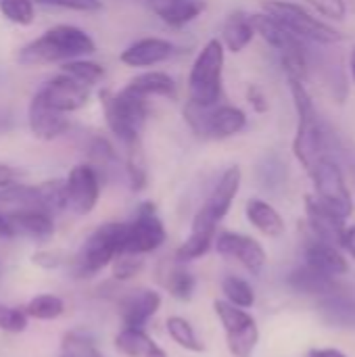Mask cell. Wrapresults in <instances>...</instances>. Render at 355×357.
<instances>
[{
	"label": "cell",
	"mask_w": 355,
	"mask_h": 357,
	"mask_svg": "<svg viewBox=\"0 0 355 357\" xmlns=\"http://www.w3.org/2000/svg\"><path fill=\"white\" fill-rule=\"evenodd\" d=\"M241 180H243V172H241L239 165H232L222 174L218 184L209 192L207 201L197 211V215L192 220V226H190L188 238L176 251V259L180 264L199 259L211 249V245L216 241L218 224L228 215V211H230V207H232V203H234V199L239 195Z\"/></svg>",
	"instance_id": "cell-1"
},
{
	"label": "cell",
	"mask_w": 355,
	"mask_h": 357,
	"mask_svg": "<svg viewBox=\"0 0 355 357\" xmlns=\"http://www.w3.org/2000/svg\"><path fill=\"white\" fill-rule=\"evenodd\" d=\"M96 50L90 33L75 25H54L46 29L42 36L25 44L17 61L25 67H40L52 63H67L73 59H86Z\"/></svg>",
	"instance_id": "cell-2"
},
{
	"label": "cell",
	"mask_w": 355,
	"mask_h": 357,
	"mask_svg": "<svg viewBox=\"0 0 355 357\" xmlns=\"http://www.w3.org/2000/svg\"><path fill=\"white\" fill-rule=\"evenodd\" d=\"M289 90L295 102V111H297V134L293 140V153L297 157V161L305 167V172H310L314 167V163L326 155L324 153V130L318 117V109L305 88V84L301 79L289 77Z\"/></svg>",
	"instance_id": "cell-3"
},
{
	"label": "cell",
	"mask_w": 355,
	"mask_h": 357,
	"mask_svg": "<svg viewBox=\"0 0 355 357\" xmlns=\"http://www.w3.org/2000/svg\"><path fill=\"white\" fill-rule=\"evenodd\" d=\"M109 130L121 140L123 146L142 142V130L149 115V100L123 88L119 92H100Z\"/></svg>",
	"instance_id": "cell-4"
},
{
	"label": "cell",
	"mask_w": 355,
	"mask_h": 357,
	"mask_svg": "<svg viewBox=\"0 0 355 357\" xmlns=\"http://www.w3.org/2000/svg\"><path fill=\"white\" fill-rule=\"evenodd\" d=\"M224 44L213 38L197 54L188 75V102L197 107H213L222 96Z\"/></svg>",
	"instance_id": "cell-5"
},
{
	"label": "cell",
	"mask_w": 355,
	"mask_h": 357,
	"mask_svg": "<svg viewBox=\"0 0 355 357\" xmlns=\"http://www.w3.org/2000/svg\"><path fill=\"white\" fill-rule=\"evenodd\" d=\"M123 230L126 224L117 222L98 226L77 249L73 257V274L77 278H92L111 266L113 259L123 251Z\"/></svg>",
	"instance_id": "cell-6"
},
{
	"label": "cell",
	"mask_w": 355,
	"mask_h": 357,
	"mask_svg": "<svg viewBox=\"0 0 355 357\" xmlns=\"http://www.w3.org/2000/svg\"><path fill=\"white\" fill-rule=\"evenodd\" d=\"M264 10H266V15H270L274 21H278L285 29H289L291 33H295L301 40L324 44V46L339 44L345 40V36L339 29L316 19L301 4L287 2V0H266Z\"/></svg>",
	"instance_id": "cell-7"
},
{
	"label": "cell",
	"mask_w": 355,
	"mask_h": 357,
	"mask_svg": "<svg viewBox=\"0 0 355 357\" xmlns=\"http://www.w3.org/2000/svg\"><path fill=\"white\" fill-rule=\"evenodd\" d=\"M255 33H259L278 54L282 61V67L287 71V77H295L305 82L308 77V52H305V44L301 38H297L295 33H291L289 29H285L278 21H274L270 15H251Z\"/></svg>",
	"instance_id": "cell-8"
},
{
	"label": "cell",
	"mask_w": 355,
	"mask_h": 357,
	"mask_svg": "<svg viewBox=\"0 0 355 357\" xmlns=\"http://www.w3.org/2000/svg\"><path fill=\"white\" fill-rule=\"evenodd\" d=\"M184 119L190 130L205 140H226L241 134L247 126V115L243 109L232 105H213V107H197L186 102Z\"/></svg>",
	"instance_id": "cell-9"
},
{
	"label": "cell",
	"mask_w": 355,
	"mask_h": 357,
	"mask_svg": "<svg viewBox=\"0 0 355 357\" xmlns=\"http://www.w3.org/2000/svg\"><path fill=\"white\" fill-rule=\"evenodd\" d=\"M316 186V197L337 215L347 220L354 213V199L345 184L343 169L331 155H322L308 172Z\"/></svg>",
	"instance_id": "cell-10"
},
{
	"label": "cell",
	"mask_w": 355,
	"mask_h": 357,
	"mask_svg": "<svg viewBox=\"0 0 355 357\" xmlns=\"http://www.w3.org/2000/svg\"><path fill=\"white\" fill-rule=\"evenodd\" d=\"M213 310L224 326L228 351L234 357L253 356V351L259 343V328H257L255 318L247 310L236 307V305L228 303L226 299L213 301Z\"/></svg>",
	"instance_id": "cell-11"
},
{
	"label": "cell",
	"mask_w": 355,
	"mask_h": 357,
	"mask_svg": "<svg viewBox=\"0 0 355 357\" xmlns=\"http://www.w3.org/2000/svg\"><path fill=\"white\" fill-rule=\"evenodd\" d=\"M165 226L157 213V207L146 201L136 209V215L126 224L123 251L132 255H146L157 251L165 243Z\"/></svg>",
	"instance_id": "cell-12"
},
{
	"label": "cell",
	"mask_w": 355,
	"mask_h": 357,
	"mask_svg": "<svg viewBox=\"0 0 355 357\" xmlns=\"http://www.w3.org/2000/svg\"><path fill=\"white\" fill-rule=\"evenodd\" d=\"M100 197V174L90 163L75 165L65 178V209L75 215L94 211Z\"/></svg>",
	"instance_id": "cell-13"
},
{
	"label": "cell",
	"mask_w": 355,
	"mask_h": 357,
	"mask_svg": "<svg viewBox=\"0 0 355 357\" xmlns=\"http://www.w3.org/2000/svg\"><path fill=\"white\" fill-rule=\"evenodd\" d=\"M38 94L42 96V100L59 111V113H73V111H80L82 107L88 105L90 100V86L77 82L75 77L67 75V73H59L56 77H52L48 84H44Z\"/></svg>",
	"instance_id": "cell-14"
},
{
	"label": "cell",
	"mask_w": 355,
	"mask_h": 357,
	"mask_svg": "<svg viewBox=\"0 0 355 357\" xmlns=\"http://www.w3.org/2000/svg\"><path fill=\"white\" fill-rule=\"evenodd\" d=\"M216 251L222 257L236 259L245 270L259 276L266 266V249L251 236L239 232H222L216 241Z\"/></svg>",
	"instance_id": "cell-15"
},
{
	"label": "cell",
	"mask_w": 355,
	"mask_h": 357,
	"mask_svg": "<svg viewBox=\"0 0 355 357\" xmlns=\"http://www.w3.org/2000/svg\"><path fill=\"white\" fill-rule=\"evenodd\" d=\"M305 215L310 222V228L314 230L316 238L322 243H328L333 247H341L343 232H345V220L337 215L331 207H326L316 195H305Z\"/></svg>",
	"instance_id": "cell-16"
},
{
	"label": "cell",
	"mask_w": 355,
	"mask_h": 357,
	"mask_svg": "<svg viewBox=\"0 0 355 357\" xmlns=\"http://www.w3.org/2000/svg\"><path fill=\"white\" fill-rule=\"evenodd\" d=\"M27 123H29L31 134L36 138H40V140H54V138L63 136L69 130L67 115L50 109L42 100V96L38 92L29 100V107H27Z\"/></svg>",
	"instance_id": "cell-17"
},
{
	"label": "cell",
	"mask_w": 355,
	"mask_h": 357,
	"mask_svg": "<svg viewBox=\"0 0 355 357\" xmlns=\"http://www.w3.org/2000/svg\"><path fill=\"white\" fill-rule=\"evenodd\" d=\"M161 295L151 289H136L128 293L119 303V316L123 328H144L146 322L159 312Z\"/></svg>",
	"instance_id": "cell-18"
},
{
	"label": "cell",
	"mask_w": 355,
	"mask_h": 357,
	"mask_svg": "<svg viewBox=\"0 0 355 357\" xmlns=\"http://www.w3.org/2000/svg\"><path fill=\"white\" fill-rule=\"evenodd\" d=\"M6 215H8L15 236H23L31 241H48L54 234L52 215L44 209L23 207V209H13Z\"/></svg>",
	"instance_id": "cell-19"
},
{
	"label": "cell",
	"mask_w": 355,
	"mask_h": 357,
	"mask_svg": "<svg viewBox=\"0 0 355 357\" xmlns=\"http://www.w3.org/2000/svg\"><path fill=\"white\" fill-rule=\"evenodd\" d=\"M174 52V44L163 38H140L121 52V63L130 67H155L165 63Z\"/></svg>",
	"instance_id": "cell-20"
},
{
	"label": "cell",
	"mask_w": 355,
	"mask_h": 357,
	"mask_svg": "<svg viewBox=\"0 0 355 357\" xmlns=\"http://www.w3.org/2000/svg\"><path fill=\"white\" fill-rule=\"evenodd\" d=\"M303 259H305L308 268H312L324 276H331V278L343 276L349 270L347 259L339 251V247H333V245L322 243V241L308 243L305 251H303Z\"/></svg>",
	"instance_id": "cell-21"
},
{
	"label": "cell",
	"mask_w": 355,
	"mask_h": 357,
	"mask_svg": "<svg viewBox=\"0 0 355 357\" xmlns=\"http://www.w3.org/2000/svg\"><path fill=\"white\" fill-rule=\"evenodd\" d=\"M149 8L169 27H184L195 21L203 10V0H146Z\"/></svg>",
	"instance_id": "cell-22"
},
{
	"label": "cell",
	"mask_w": 355,
	"mask_h": 357,
	"mask_svg": "<svg viewBox=\"0 0 355 357\" xmlns=\"http://www.w3.org/2000/svg\"><path fill=\"white\" fill-rule=\"evenodd\" d=\"M287 282L289 287L295 291V293H301V295H312V297H328V295H335L341 291V287L337 284L335 278L331 276H324L312 268H308L305 264L299 266L297 270H293L289 276H287Z\"/></svg>",
	"instance_id": "cell-23"
},
{
	"label": "cell",
	"mask_w": 355,
	"mask_h": 357,
	"mask_svg": "<svg viewBox=\"0 0 355 357\" xmlns=\"http://www.w3.org/2000/svg\"><path fill=\"white\" fill-rule=\"evenodd\" d=\"M318 314L331 328H355V299L341 291L318 299Z\"/></svg>",
	"instance_id": "cell-24"
},
{
	"label": "cell",
	"mask_w": 355,
	"mask_h": 357,
	"mask_svg": "<svg viewBox=\"0 0 355 357\" xmlns=\"http://www.w3.org/2000/svg\"><path fill=\"white\" fill-rule=\"evenodd\" d=\"M253 36H255V27H253L251 15L245 10H232L222 25V40L220 42L230 52H241L251 44Z\"/></svg>",
	"instance_id": "cell-25"
},
{
	"label": "cell",
	"mask_w": 355,
	"mask_h": 357,
	"mask_svg": "<svg viewBox=\"0 0 355 357\" xmlns=\"http://www.w3.org/2000/svg\"><path fill=\"white\" fill-rule=\"evenodd\" d=\"M245 213H247L249 224L253 228H257L264 236L278 238L287 230L282 215L270 203H266L262 199H249L247 201V207H245Z\"/></svg>",
	"instance_id": "cell-26"
},
{
	"label": "cell",
	"mask_w": 355,
	"mask_h": 357,
	"mask_svg": "<svg viewBox=\"0 0 355 357\" xmlns=\"http://www.w3.org/2000/svg\"><path fill=\"white\" fill-rule=\"evenodd\" d=\"M115 347L126 357H167L142 328H121L115 335Z\"/></svg>",
	"instance_id": "cell-27"
},
{
	"label": "cell",
	"mask_w": 355,
	"mask_h": 357,
	"mask_svg": "<svg viewBox=\"0 0 355 357\" xmlns=\"http://www.w3.org/2000/svg\"><path fill=\"white\" fill-rule=\"evenodd\" d=\"M126 88L146 100L151 96H165V98L178 96V86H176L174 77L165 71H144V73L136 75L134 79H130V84Z\"/></svg>",
	"instance_id": "cell-28"
},
{
	"label": "cell",
	"mask_w": 355,
	"mask_h": 357,
	"mask_svg": "<svg viewBox=\"0 0 355 357\" xmlns=\"http://www.w3.org/2000/svg\"><path fill=\"white\" fill-rule=\"evenodd\" d=\"M165 326H167L169 339L178 347H182L186 351H192V354H203L205 351V345L199 341V337H197V333H195V328L190 326L188 320H184L180 316H172V318H167Z\"/></svg>",
	"instance_id": "cell-29"
},
{
	"label": "cell",
	"mask_w": 355,
	"mask_h": 357,
	"mask_svg": "<svg viewBox=\"0 0 355 357\" xmlns=\"http://www.w3.org/2000/svg\"><path fill=\"white\" fill-rule=\"evenodd\" d=\"M65 312V303L61 297L52 295V293H44V295H36L33 299H29V303L25 305V314L27 318L33 320H56L61 314Z\"/></svg>",
	"instance_id": "cell-30"
},
{
	"label": "cell",
	"mask_w": 355,
	"mask_h": 357,
	"mask_svg": "<svg viewBox=\"0 0 355 357\" xmlns=\"http://www.w3.org/2000/svg\"><path fill=\"white\" fill-rule=\"evenodd\" d=\"M123 149H126V174L130 180V188L142 190L146 186V161H144L142 142H136Z\"/></svg>",
	"instance_id": "cell-31"
},
{
	"label": "cell",
	"mask_w": 355,
	"mask_h": 357,
	"mask_svg": "<svg viewBox=\"0 0 355 357\" xmlns=\"http://www.w3.org/2000/svg\"><path fill=\"white\" fill-rule=\"evenodd\" d=\"M222 293H224L228 303H232L236 307H243V310H249L255 303L253 287L245 278H239V276H226L222 280Z\"/></svg>",
	"instance_id": "cell-32"
},
{
	"label": "cell",
	"mask_w": 355,
	"mask_h": 357,
	"mask_svg": "<svg viewBox=\"0 0 355 357\" xmlns=\"http://www.w3.org/2000/svg\"><path fill=\"white\" fill-rule=\"evenodd\" d=\"M59 357H105L96 343L84 333H67L61 341Z\"/></svg>",
	"instance_id": "cell-33"
},
{
	"label": "cell",
	"mask_w": 355,
	"mask_h": 357,
	"mask_svg": "<svg viewBox=\"0 0 355 357\" xmlns=\"http://www.w3.org/2000/svg\"><path fill=\"white\" fill-rule=\"evenodd\" d=\"M61 71H63V73H67V75H71V77H75L77 82H82V84L90 86V88H92L94 84H98V82L103 79V75H105V69H103L98 63H94V61H86V59H73V61H67V63H63Z\"/></svg>",
	"instance_id": "cell-34"
},
{
	"label": "cell",
	"mask_w": 355,
	"mask_h": 357,
	"mask_svg": "<svg viewBox=\"0 0 355 357\" xmlns=\"http://www.w3.org/2000/svg\"><path fill=\"white\" fill-rule=\"evenodd\" d=\"M195 287H197V280L190 272H186L180 266L169 268L167 278H165V289L169 291L172 297H176L180 301H188L195 293Z\"/></svg>",
	"instance_id": "cell-35"
},
{
	"label": "cell",
	"mask_w": 355,
	"mask_h": 357,
	"mask_svg": "<svg viewBox=\"0 0 355 357\" xmlns=\"http://www.w3.org/2000/svg\"><path fill=\"white\" fill-rule=\"evenodd\" d=\"M40 207L50 215L65 209V180H48L38 184Z\"/></svg>",
	"instance_id": "cell-36"
},
{
	"label": "cell",
	"mask_w": 355,
	"mask_h": 357,
	"mask_svg": "<svg viewBox=\"0 0 355 357\" xmlns=\"http://www.w3.org/2000/svg\"><path fill=\"white\" fill-rule=\"evenodd\" d=\"M0 13L15 25H29L36 17L33 0H0Z\"/></svg>",
	"instance_id": "cell-37"
},
{
	"label": "cell",
	"mask_w": 355,
	"mask_h": 357,
	"mask_svg": "<svg viewBox=\"0 0 355 357\" xmlns=\"http://www.w3.org/2000/svg\"><path fill=\"white\" fill-rule=\"evenodd\" d=\"M27 320L29 318H27L25 310L0 303V331L2 333H10V335L23 333L27 328Z\"/></svg>",
	"instance_id": "cell-38"
},
{
	"label": "cell",
	"mask_w": 355,
	"mask_h": 357,
	"mask_svg": "<svg viewBox=\"0 0 355 357\" xmlns=\"http://www.w3.org/2000/svg\"><path fill=\"white\" fill-rule=\"evenodd\" d=\"M144 266L142 255H132V253H119L113 259V276L117 280H128L132 276H136Z\"/></svg>",
	"instance_id": "cell-39"
},
{
	"label": "cell",
	"mask_w": 355,
	"mask_h": 357,
	"mask_svg": "<svg viewBox=\"0 0 355 357\" xmlns=\"http://www.w3.org/2000/svg\"><path fill=\"white\" fill-rule=\"evenodd\" d=\"M259 174H262V180L266 182V186H280L287 180V165L278 157L270 155L259 165Z\"/></svg>",
	"instance_id": "cell-40"
},
{
	"label": "cell",
	"mask_w": 355,
	"mask_h": 357,
	"mask_svg": "<svg viewBox=\"0 0 355 357\" xmlns=\"http://www.w3.org/2000/svg\"><path fill=\"white\" fill-rule=\"evenodd\" d=\"M33 2L46 6H59L67 10H80V13H96L103 8V0H33Z\"/></svg>",
	"instance_id": "cell-41"
},
{
	"label": "cell",
	"mask_w": 355,
	"mask_h": 357,
	"mask_svg": "<svg viewBox=\"0 0 355 357\" xmlns=\"http://www.w3.org/2000/svg\"><path fill=\"white\" fill-rule=\"evenodd\" d=\"M305 2H310L320 15H324L333 21H343L347 17L345 0H305Z\"/></svg>",
	"instance_id": "cell-42"
},
{
	"label": "cell",
	"mask_w": 355,
	"mask_h": 357,
	"mask_svg": "<svg viewBox=\"0 0 355 357\" xmlns=\"http://www.w3.org/2000/svg\"><path fill=\"white\" fill-rule=\"evenodd\" d=\"M63 253L61 251H40L33 255V264L36 266H42L46 270H52V268H59L63 264Z\"/></svg>",
	"instance_id": "cell-43"
},
{
	"label": "cell",
	"mask_w": 355,
	"mask_h": 357,
	"mask_svg": "<svg viewBox=\"0 0 355 357\" xmlns=\"http://www.w3.org/2000/svg\"><path fill=\"white\" fill-rule=\"evenodd\" d=\"M247 98H249L253 111H257V113H266L268 111V100H266V94L262 92V88L249 86L247 88Z\"/></svg>",
	"instance_id": "cell-44"
},
{
	"label": "cell",
	"mask_w": 355,
	"mask_h": 357,
	"mask_svg": "<svg viewBox=\"0 0 355 357\" xmlns=\"http://www.w3.org/2000/svg\"><path fill=\"white\" fill-rule=\"evenodd\" d=\"M341 249H345L352 257L355 259V224L347 226L343 232V241H341Z\"/></svg>",
	"instance_id": "cell-45"
},
{
	"label": "cell",
	"mask_w": 355,
	"mask_h": 357,
	"mask_svg": "<svg viewBox=\"0 0 355 357\" xmlns=\"http://www.w3.org/2000/svg\"><path fill=\"white\" fill-rule=\"evenodd\" d=\"M15 178H17V172H15L10 165H4V163H0V188L15 184Z\"/></svg>",
	"instance_id": "cell-46"
},
{
	"label": "cell",
	"mask_w": 355,
	"mask_h": 357,
	"mask_svg": "<svg viewBox=\"0 0 355 357\" xmlns=\"http://www.w3.org/2000/svg\"><path fill=\"white\" fill-rule=\"evenodd\" d=\"M0 238H15V232H13V226L8 222V215L0 211Z\"/></svg>",
	"instance_id": "cell-47"
},
{
	"label": "cell",
	"mask_w": 355,
	"mask_h": 357,
	"mask_svg": "<svg viewBox=\"0 0 355 357\" xmlns=\"http://www.w3.org/2000/svg\"><path fill=\"white\" fill-rule=\"evenodd\" d=\"M308 357H347L343 351L333 349V347H324V349H312Z\"/></svg>",
	"instance_id": "cell-48"
},
{
	"label": "cell",
	"mask_w": 355,
	"mask_h": 357,
	"mask_svg": "<svg viewBox=\"0 0 355 357\" xmlns=\"http://www.w3.org/2000/svg\"><path fill=\"white\" fill-rule=\"evenodd\" d=\"M349 71H352V79H354L355 84V46L354 50H352V54H349Z\"/></svg>",
	"instance_id": "cell-49"
},
{
	"label": "cell",
	"mask_w": 355,
	"mask_h": 357,
	"mask_svg": "<svg viewBox=\"0 0 355 357\" xmlns=\"http://www.w3.org/2000/svg\"><path fill=\"white\" fill-rule=\"evenodd\" d=\"M352 172H354V178H355V163H352Z\"/></svg>",
	"instance_id": "cell-50"
}]
</instances>
